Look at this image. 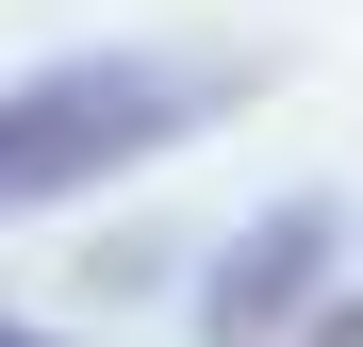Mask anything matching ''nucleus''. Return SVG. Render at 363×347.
Returning a JSON list of instances; mask_svg holds the SVG:
<instances>
[{
	"instance_id": "nucleus-3",
	"label": "nucleus",
	"mask_w": 363,
	"mask_h": 347,
	"mask_svg": "<svg viewBox=\"0 0 363 347\" xmlns=\"http://www.w3.org/2000/svg\"><path fill=\"white\" fill-rule=\"evenodd\" d=\"M314 347H363V298H347V314H314Z\"/></svg>"
},
{
	"instance_id": "nucleus-2",
	"label": "nucleus",
	"mask_w": 363,
	"mask_h": 347,
	"mask_svg": "<svg viewBox=\"0 0 363 347\" xmlns=\"http://www.w3.org/2000/svg\"><path fill=\"white\" fill-rule=\"evenodd\" d=\"M314 281H330V215L297 199V215H264L248 248L215 265V298H199V331H215V347H281V314L314 298Z\"/></svg>"
},
{
	"instance_id": "nucleus-4",
	"label": "nucleus",
	"mask_w": 363,
	"mask_h": 347,
	"mask_svg": "<svg viewBox=\"0 0 363 347\" xmlns=\"http://www.w3.org/2000/svg\"><path fill=\"white\" fill-rule=\"evenodd\" d=\"M0 347H33V331H0Z\"/></svg>"
},
{
	"instance_id": "nucleus-1",
	"label": "nucleus",
	"mask_w": 363,
	"mask_h": 347,
	"mask_svg": "<svg viewBox=\"0 0 363 347\" xmlns=\"http://www.w3.org/2000/svg\"><path fill=\"white\" fill-rule=\"evenodd\" d=\"M199 116H215V83H199V67H149V50H116V67H50V83H0V215L83 199V182H116V165L182 149Z\"/></svg>"
}]
</instances>
